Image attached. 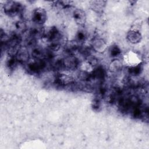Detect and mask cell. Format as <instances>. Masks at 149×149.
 Wrapping results in <instances>:
<instances>
[{"label": "cell", "instance_id": "cell-3", "mask_svg": "<svg viewBox=\"0 0 149 149\" xmlns=\"http://www.w3.org/2000/svg\"><path fill=\"white\" fill-rule=\"evenodd\" d=\"M63 68L67 70H73L79 66L78 59L74 55H68L62 60Z\"/></svg>", "mask_w": 149, "mask_h": 149}, {"label": "cell", "instance_id": "cell-11", "mask_svg": "<svg viewBox=\"0 0 149 149\" xmlns=\"http://www.w3.org/2000/svg\"><path fill=\"white\" fill-rule=\"evenodd\" d=\"M123 67V62L119 58L113 59L109 65V70L113 73H116L120 71Z\"/></svg>", "mask_w": 149, "mask_h": 149}, {"label": "cell", "instance_id": "cell-7", "mask_svg": "<svg viewBox=\"0 0 149 149\" xmlns=\"http://www.w3.org/2000/svg\"><path fill=\"white\" fill-rule=\"evenodd\" d=\"M126 38L131 44H136L141 41L142 35L139 28L133 27L127 33Z\"/></svg>", "mask_w": 149, "mask_h": 149}, {"label": "cell", "instance_id": "cell-8", "mask_svg": "<svg viewBox=\"0 0 149 149\" xmlns=\"http://www.w3.org/2000/svg\"><path fill=\"white\" fill-rule=\"evenodd\" d=\"M124 60L130 67H133L139 65V61H140V58L136 53L131 51L125 55Z\"/></svg>", "mask_w": 149, "mask_h": 149}, {"label": "cell", "instance_id": "cell-5", "mask_svg": "<svg viewBox=\"0 0 149 149\" xmlns=\"http://www.w3.org/2000/svg\"><path fill=\"white\" fill-rule=\"evenodd\" d=\"M91 46L94 51L98 53L104 52L107 48V43L105 40L98 36H96L93 38Z\"/></svg>", "mask_w": 149, "mask_h": 149}, {"label": "cell", "instance_id": "cell-4", "mask_svg": "<svg viewBox=\"0 0 149 149\" xmlns=\"http://www.w3.org/2000/svg\"><path fill=\"white\" fill-rule=\"evenodd\" d=\"M72 17L74 22L80 27H83L86 22V15L85 12L80 8H75L72 12Z\"/></svg>", "mask_w": 149, "mask_h": 149}, {"label": "cell", "instance_id": "cell-12", "mask_svg": "<svg viewBox=\"0 0 149 149\" xmlns=\"http://www.w3.org/2000/svg\"><path fill=\"white\" fill-rule=\"evenodd\" d=\"M109 55L114 59L118 58L117 57L121 54V50L118 45H113L109 49Z\"/></svg>", "mask_w": 149, "mask_h": 149}, {"label": "cell", "instance_id": "cell-6", "mask_svg": "<svg viewBox=\"0 0 149 149\" xmlns=\"http://www.w3.org/2000/svg\"><path fill=\"white\" fill-rule=\"evenodd\" d=\"M56 82L61 86H68L74 84V77L68 73H60L56 76L55 79Z\"/></svg>", "mask_w": 149, "mask_h": 149}, {"label": "cell", "instance_id": "cell-1", "mask_svg": "<svg viewBox=\"0 0 149 149\" xmlns=\"http://www.w3.org/2000/svg\"><path fill=\"white\" fill-rule=\"evenodd\" d=\"M4 13L10 16L15 17L19 15H22L24 11V7L22 4L16 1H6L3 6Z\"/></svg>", "mask_w": 149, "mask_h": 149}, {"label": "cell", "instance_id": "cell-9", "mask_svg": "<svg viewBox=\"0 0 149 149\" xmlns=\"http://www.w3.org/2000/svg\"><path fill=\"white\" fill-rule=\"evenodd\" d=\"M18 62L27 63L30 61V55L26 48H20L15 55Z\"/></svg>", "mask_w": 149, "mask_h": 149}, {"label": "cell", "instance_id": "cell-2", "mask_svg": "<svg viewBox=\"0 0 149 149\" xmlns=\"http://www.w3.org/2000/svg\"><path fill=\"white\" fill-rule=\"evenodd\" d=\"M47 18V12L45 9L41 7L36 8L31 12L30 19L36 25H42L46 22Z\"/></svg>", "mask_w": 149, "mask_h": 149}, {"label": "cell", "instance_id": "cell-10", "mask_svg": "<svg viewBox=\"0 0 149 149\" xmlns=\"http://www.w3.org/2000/svg\"><path fill=\"white\" fill-rule=\"evenodd\" d=\"M106 1H91L90 2L91 9L97 13H101L103 12L106 6Z\"/></svg>", "mask_w": 149, "mask_h": 149}]
</instances>
